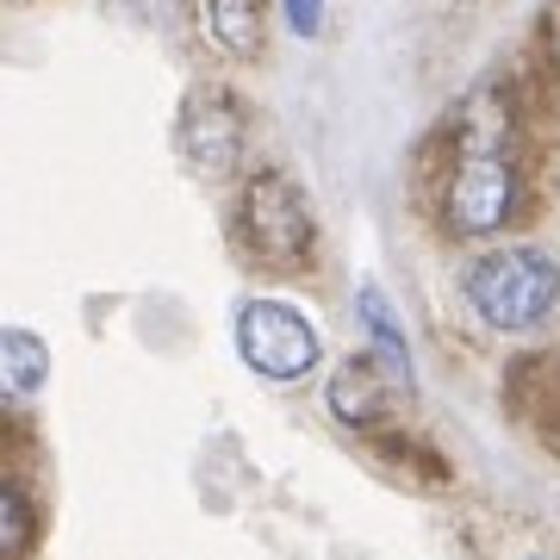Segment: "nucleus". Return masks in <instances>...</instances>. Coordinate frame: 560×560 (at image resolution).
<instances>
[{"label": "nucleus", "mask_w": 560, "mask_h": 560, "mask_svg": "<svg viewBox=\"0 0 560 560\" xmlns=\"http://www.w3.org/2000/svg\"><path fill=\"white\" fill-rule=\"evenodd\" d=\"M517 212V143L499 88H480L455 125V175L442 187V219L455 237H486Z\"/></svg>", "instance_id": "f257e3e1"}, {"label": "nucleus", "mask_w": 560, "mask_h": 560, "mask_svg": "<svg viewBox=\"0 0 560 560\" xmlns=\"http://www.w3.org/2000/svg\"><path fill=\"white\" fill-rule=\"evenodd\" d=\"M467 300L492 330H536L560 305V261L548 249H492L467 268Z\"/></svg>", "instance_id": "f03ea898"}, {"label": "nucleus", "mask_w": 560, "mask_h": 560, "mask_svg": "<svg viewBox=\"0 0 560 560\" xmlns=\"http://www.w3.org/2000/svg\"><path fill=\"white\" fill-rule=\"evenodd\" d=\"M237 231H243V249H249L256 268H268V275H305V268H312V200L300 194L293 175L261 168V175L243 187Z\"/></svg>", "instance_id": "7ed1b4c3"}, {"label": "nucleus", "mask_w": 560, "mask_h": 560, "mask_svg": "<svg viewBox=\"0 0 560 560\" xmlns=\"http://www.w3.org/2000/svg\"><path fill=\"white\" fill-rule=\"evenodd\" d=\"M237 355L256 368L261 381H305L312 368L324 361V342L312 330L300 305L287 300H249L237 312Z\"/></svg>", "instance_id": "20e7f679"}, {"label": "nucleus", "mask_w": 560, "mask_h": 560, "mask_svg": "<svg viewBox=\"0 0 560 560\" xmlns=\"http://www.w3.org/2000/svg\"><path fill=\"white\" fill-rule=\"evenodd\" d=\"M175 143L180 156L194 162L200 175H231L243 162V113L224 88H194L187 106H180V125H175Z\"/></svg>", "instance_id": "39448f33"}, {"label": "nucleus", "mask_w": 560, "mask_h": 560, "mask_svg": "<svg viewBox=\"0 0 560 560\" xmlns=\"http://www.w3.org/2000/svg\"><path fill=\"white\" fill-rule=\"evenodd\" d=\"M330 418L349 423V430H374V423H386V411H393V399H386V381H381V368L368 355L355 361H342L337 374H330Z\"/></svg>", "instance_id": "423d86ee"}, {"label": "nucleus", "mask_w": 560, "mask_h": 560, "mask_svg": "<svg viewBox=\"0 0 560 560\" xmlns=\"http://www.w3.org/2000/svg\"><path fill=\"white\" fill-rule=\"evenodd\" d=\"M200 32L231 62L261 57V0H200Z\"/></svg>", "instance_id": "0eeeda50"}, {"label": "nucleus", "mask_w": 560, "mask_h": 560, "mask_svg": "<svg viewBox=\"0 0 560 560\" xmlns=\"http://www.w3.org/2000/svg\"><path fill=\"white\" fill-rule=\"evenodd\" d=\"M44 374H50V349L32 330H7V342H0V381H7V393H38Z\"/></svg>", "instance_id": "6e6552de"}, {"label": "nucleus", "mask_w": 560, "mask_h": 560, "mask_svg": "<svg viewBox=\"0 0 560 560\" xmlns=\"http://www.w3.org/2000/svg\"><path fill=\"white\" fill-rule=\"evenodd\" d=\"M355 305H361V324L374 330V342H381V349H386V361H393V374H399V381L411 386V349H405L399 324H393V312H386L381 287H361V293H355Z\"/></svg>", "instance_id": "1a4fd4ad"}, {"label": "nucleus", "mask_w": 560, "mask_h": 560, "mask_svg": "<svg viewBox=\"0 0 560 560\" xmlns=\"http://www.w3.org/2000/svg\"><path fill=\"white\" fill-rule=\"evenodd\" d=\"M287 20H293L300 38H318L324 32V0H287Z\"/></svg>", "instance_id": "9d476101"}]
</instances>
